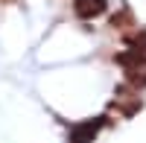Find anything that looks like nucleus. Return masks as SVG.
Returning a JSON list of instances; mask_svg holds the SVG:
<instances>
[{
  "mask_svg": "<svg viewBox=\"0 0 146 143\" xmlns=\"http://www.w3.org/2000/svg\"><path fill=\"white\" fill-rule=\"evenodd\" d=\"M105 12V0H76V15L79 18H96Z\"/></svg>",
  "mask_w": 146,
  "mask_h": 143,
  "instance_id": "obj_1",
  "label": "nucleus"
},
{
  "mask_svg": "<svg viewBox=\"0 0 146 143\" xmlns=\"http://www.w3.org/2000/svg\"><path fill=\"white\" fill-rule=\"evenodd\" d=\"M126 82L131 88H146V67H135V70H126Z\"/></svg>",
  "mask_w": 146,
  "mask_h": 143,
  "instance_id": "obj_2",
  "label": "nucleus"
},
{
  "mask_svg": "<svg viewBox=\"0 0 146 143\" xmlns=\"http://www.w3.org/2000/svg\"><path fill=\"white\" fill-rule=\"evenodd\" d=\"M129 44L135 47L137 53H143V56H146V29H140V32L135 35V38H129Z\"/></svg>",
  "mask_w": 146,
  "mask_h": 143,
  "instance_id": "obj_3",
  "label": "nucleus"
}]
</instances>
